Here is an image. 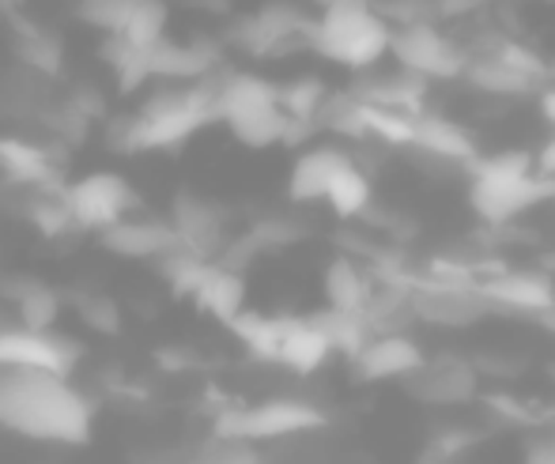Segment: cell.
<instances>
[{"instance_id":"obj_1","label":"cell","mask_w":555,"mask_h":464,"mask_svg":"<svg viewBox=\"0 0 555 464\" xmlns=\"http://www.w3.org/2000/svg\"><path fill=\"white\" fill-rule=\"evenodd\" d=\"M99 404L73 377L42 366H0V430L53 446H83Z\"/></svg>"},{"instance_id":"obj_2","label":"cell","mask_w":555,"mask_h":464,"mask_svg":"<svg viewBox=\"0 0 555 464\" xmlns=\"http://www.w3.org/2000/svg\"><path fill=\"white\" fill-rule=\"evenodd\" d=\"M220 121V99L216 80L178 83V88L155 91L140 106V114L111 121V147L117 152H170L182 147L193 132Z\"/></svg>"},{"instance_id":"obj_3","label":"cell","mask_w":555,"mask_h":464,"mask_svg":"<svg viewBox=\"0 0 555 464\" xmlns=\"http://www.w3.org/2000/svg\"><path fill=\"white\" fill-rule=\"evenodd\" d=\"M310 50L348 73H371L393 50V23L374 0H330L310 27Z\"/></svg>"},{"instance_id":"obj_4","label":"cell","mask_w":555,"mask_h":464,"mask_svg":"<svg viewBox=\"0 0 555 464\" xmlns=\"http://www.w3.org/2000/svg\"><path fill=\"white\" fill-rule=\"evenodd\" d=\"M544 201H555V175L533 167V155L503 152L473 163L468 204L483 223L506 227Z\"/></svg>"},{"instance_id":"obj_5","label":"cell","mask_w":555,"mask_h":464,"mask_svg":"<svg viewBox=\"0 0 555 464\" xmlns=\"http://www.w3.org/2000/svg\"><path fill=\"white\" fill-rule=\"evenodd\" d=\"M216 99H220V121L246 147L295 144L310 129V125L287 117V109L280 106V83L264 80V76L227 73L216 80Z\"/></svg>"},{"instance_id":"obj_6","label":"cell","mask_w":555,"mask_h":464,"mask_svg":"<svg viewBox=\"0 0 555 464\" xmlns=\"http://www.w3.org/2000/svg\"><path fill=\"white\" fill-rule=\"evenodd\" d=\"M325 427V412L310 400L295 397H272L257 400V404H238L223 408L216 415L212 430L227 438H242V442H272V438H292V435H310V430Z\"/></svg>"},{"instance_id":"obj_7","label":"cell","mask_w":555,"mask_h":464,"mask_svg":"<svg viewBox=\"0 0 555 464\" xmlns=\"http://www.w3.org/2000/svg\"><path fill=\"white\" fill-rule=\"evenodd\" d=\"M465 80L483 94L521 99V94H541L548 88V65L526 42L495 38V46H483L476 57H468Z\"/></svg>"},{"instance_id":"obj_8","label":"cell","mask_w":555,"mask_h":464,"mask_svg":"<svg viewBox=\"0 0 555 464\" xmlns=\"http://www.w3.org/2000/svg\"><path fill=\"white\" fill-rule=\"evenodd\" d=\"M412 318L427 321L435 328H468L476 321L499 313V306L491 302V295L483 291V283L476 276H439L412 283Z\"/></svg>"},{"instance_id":"obj_9","label":"cell","mask_w":555,"mask_h":464,"mask_svg":"<svg viewBox=\"0 0 555 464\" xmlns=\"http://www.w3.org/2000/svg\"><path fill=\"white\" fill-rule=\"evenodd\" d=\"M389 57L397 61V68L420 76V80H457L468 68V50L450 38L435 20L409 23V27H393V50Z\"/></svg>"},{"instance_id":"obj_10","label":"cell","mask_w":555,"mask_h":464,"mask_svg":"<svg viewBox=\"0 0 555 464\" xmlns=\"http://www.w3.org/2000/svg\"><path fill=\"white\" fill-rule=\"evenodd\" d=\"M65 196L76 216V227H80V231H95V234L111 231V227L121 223L132 208H140L137 189L125 182L121 175H114V170H99V175H88V178H80V182H68Z\"/></svg>"},{"instance_id":"obj_11","label":"cell","mask_w":555,"mask_h":464,"mask_svg":"<svg viewBox=\"0 0 555 464\" xmlns=\"http://www.w3.org/2000/svg\"><path fill=\"white\" fill-rule=\"evenodd\" d=\"M83 359V344L53 328L4 325L0 328V366H42V371L73 374Z\"/></svg>"},{"instance_id":"obj_12","label":"cell","mask_w":555,"mask_h":464,"mask_svg":"<svg viewBox=\"0 0 555 464\" xmlns=\"http://www.w3.org/2000/svg\"><path fill=\"white\" fill-rule=\"evenodd\" d=\"M404 389H409L420 404H439V408L468 404V400L480 392V371H476L468 359L439 356V359H427V363L404 382Z\"/></svg>"},{"instance_id":"obj_13","label":"cell","mask_w":555,"mask_h":464,"mask_svg":"<svg viewBox=\"0 0 555 464\" xmlns=\"http://www.w3.org/2000/svg\"><path fill=\"white\" fill-rule=\"evenodd\" d=\"M424 363H427L424 348L412 336H404L401 328L397 333H374L363 344V351L351 359V366H356V374L363 382H393V377L409 382Z\"/></svg>"},{"instance_id":"obj_14","label":"cell","mask_w":555,"mask_h":464,"mask_svg":"<svg viewBox=\"0 0 555 464\" xmlns=\"http://www.w3.org/2000/svg\"><path fill=\"white\" fill-rule=\"evenodd\" d=\"M170 223H175L182 246L197 249L201 257L216 261L227 246V211L220 204L205 201L197 193H178L175 211H170Z\"/></svg>"},{"instance_id":"obj_15","label":"cell","mask_w":555,"mask_h":464,"mask_svg":"<svg viewBox=\"0 0 555 464\" xmlns=\"http://www.w3.org/2000/svg\"><path fill=\"white\" fill-rule=\"evenodd\" d=\"M99 242L111 254L129 257V261H159L170 249L182 246L175 223H163V219H129V216L121 223H114L111 231L99 234Z\"/></svg>"},{"instance_id":"obj_16","label":"cell","mask_w":555,"mask_h":464,"mask_svg":"<svg viewBox=\"0 0 555 464\" xmlns=\"http://www.w3.org/2000/svg\"><path fill=\"white\" fill-rule=\"evenodd\" d=\"M356 163V155L344 152V147L322 144V147H310L295 159L292 178H287V193H292L295 204H318L330 196V189L344 170Z\"/></svg>"},{"instance_id":"obj_17","label":"cell","mask_w":555,"mask_h":464,"mask_svg":"<svg viewBox=\"0 0 555 464\" xmlns=\"http://www.w3.org/2000/svg\"><path fill=\"white\" fill-rule=\"evenodd\" d=\"M132 464H269L254 442L227 435H208L205 442L175 446V450H144L132 457Z\"/></svg>"},{"instance_id":"obj_18","label":"cell","mask_w":555,"mask_h":464,"mask_svg":"<svg viewBox=\"0 0 555 464\" xmlns=\"http://www.w3.org/2000/svg\"><path fill=\"white\" fill-rule=\"evenodd\" d=\"M409 152L424 155L431 163H453V167H473L480 155H476V140L465 125L450 121L442 114H420L416 121V144Z\"/></svg>"},{"instance_id":"obj_19","label":"cell","mask_w":555,"mask_h":464,"mask_svg":"<svg viewBox=\"0 0 555 464\" xmlns=\"http://www.w3.org/2000/svg\"><path fill=\"white\" fill-rule=\"evenodd\" d=\"M147 65H152V76H159V80L201 83L212 80V68L220 65V50L205 42H170V38H163L159 46L147 50Z\"/></svg>"},{"instance_id":"obj_20","label":"cell","mask_w":555,"mask_h":464,"mask_svg":"<svg viewBox=\"0 0 555 464\" xmlns=\"http://www.w3.org/2000/svg\"><path fill=\"white\" fill-rule=\"evenodd\" d=\"M480 283L499 310L544 313L555 306V283L552 276H544V272H495V276H488Z\"/></svg>"},{"instance_id":"obj_21","label":"cell","mask_w":555,"mask_h":464,"mask_svg":"<svg viewBox=\"0 0 555 464\" xmlns=\"http://www.w3.org/2000/svg\"><path fill=\"white\" fill-rule=\"evenodd\" d=\"M0 175L15 189H53L61 185L57 163L46 147L23 137H0Z\"/></svg>"},{"instance_id":"obj_22","label":"cell","mask_w":555,"mask_h":464,"mask_svg":"<svg viewBox=\"0 0 555 464\" xmlns=\"http://www.w3.org/2000/svg\"><path fill=\"white\" fill-rule=\"evenodd\" d=\"M333 340L322 328L318 318H287L284 321V340H280L276 363L295 374H314L325 359L333 356Z\"/></svg>"},{"instance_id":"obj_23","label":"cell","mask_w":555,"mask_h":464,"mask_svg":"<svg viewBox=\"0 0 555 464\" xmlns=\"http://www.w3.org/2000/svg\"><path fill=\"white\" fill-rule=\"evenodd\" d=\"M0 295L15 306V313H20V325L53 328V321H57L61 295L50 287V283H42L35 276H8V280H0Z\"/></svg>"},{"instance_id":"obj_24","label":"cell","mask_w":555,"mask_h":464,"mask_svg":"<svg viewBox=\"0 0 555 464\" xmlns=\"http://www.w3.org/2000/svg\"><path fill=\"white\" fill-rule=\"evenodd\" d=\"M23 216H27V223H35V231L42 234V239H53V242L80 231L73 208H68L65 185L27 189V196H23Z\"/></svg>"},{"instance_id":"obj_25","label":"cell","mask_w":555,"mask_h":464,"mask_svg":"<svg viewBox=\"0 0 555 464\" xmlns=\"http://www.w3.org/2000/svg\"><path fill=\"white\" fill-rule=\"evenodd\" d=\"M374 287H378V283L366 276L351 257H333L330 269H325V298H330L333 310L366 313Z\"/></svg>"},{"instance_id":"obj_26","label":"cell","mask_w":555,"mask_h":464,"mask_svg":"<svg viewBox=\"0 0 555 464\" xmlns=\"http://www.w3.org/2000/svg\"><path fill=\"white\" fill-rule=\"evenodd\" d=\"M12 27H15L12 50H15V57L23 61V68H30V73H38V76H57L61 61H65L61 38L50 35L46 27H38V23L20 20V15L12 20Z\"/></svg>"},{"instance_id":"obj_27","label":"cell","mask_w":555,"mask_h":464,"mask_svg":"<svg viewBox=\"0 0 555 464\" xmlns=\"http://www.w3.org/2000/svg\"><path fill=\"white\" fill-rule=\"evenodd\" d=\"M284 321L287 318H269V313L242 310L227 328H231V333L246 344V351L254 359H261V363H276L280 340H284Z\"/></svg>"},{"instance_id":"obj_28","label":"cell","mask_w":555,"mask_h":464,"mask_svg":"<svg viewBox=\"0 0 555 464\" xmlns=\"http://www.w3.org/2000/svg\"><path fill=\"white\" fill-rule=\"evenodd\" d=\"M325 204H330V208L340 219H363V216H371L374 185H371V178H366V170L359 167V163H351V167L344 170V175L333 182L330 196H325Z\"/></svg>"},{"instance_id":"obj_29","label":"cell","mask_w":555,"mask_h":464,"mask_svg":"<svg viewBox=\"0 0 555 464\" xmlns=\"http://www.w3.org/2000/svg\"><path fill=\"white\" fill-rule=\"evenodd\" d=\"M325 102H330V91H325V83L318 76H302V80H292L280 88V106L287 109V117L299 125H310V129L322 117Z\"/></svg>"},{"instance_id":"obj_30","label":"cell","mask_w":555,"mask_h":464,"mask_svg":"<svg viewBox=\"0 0 555 464\" xmlns=\"http://www.w3.org/2000/svg\"><path fill=\"white\" fill-rule=\"evenodd\" d=\"M144 4V0H76V15H80L88 27L103 30V35H121L125 23L132 20V12Z\"/></svg>"},{"instance_id":"obj_31","label":"cell","mask_w":555,"mask_h":464,"mask_svg":"<svg viewBox=\"0 0 555 464\" xmlns=\"http://www.w3.org/2000/svg\"><path fill=\"white\" fill-rule=\"evenodd\" d=\"M121 35L129 38L132 46H140V50L159 46L163 38H167V4H163V0H144V4L132 12V20L125 23Z\"/></svg>"},{"instance_id":"obj_32","label":"cell","mask_w":555,"mask_h":464,"mask_svg":"<svg viewBox=\"0 0 555 464\" xmlns=\"http://www.w3.org/2000/svg\"><path fill=\"white\" fill-rule=\"evenodd\" d=\"M246 234L254 239V246L264 254V249H284V246H295L299 239H307V227H302L299 219L269 216V219H257Z\"/></svg>"},{"instance_id":"obj_33","label":"cell","mask_w":555,"mask_h":464,"mask_svg":"<svg viewBox=\"0 0 555 464\" xmlns=\"http://www.w3.org/2000/svg\"><path fill=\"white\" fill-rule=\"evenodd\" d=\"M76 310H80L83 325L95 328L103 336H114L121 328V310H117L114 298H103V295H76Z\"/></svg>"},{"instance_id":"obj_34","label":"cell","mask_w":555,"mask_h":464,"mask_svg":"<svg viewBox=\"0 0 555 464\" xmlns=\"http://www.w3.org/2000/svg\"><path fill=\"white\" fill-rule=\"evenodd\" d=\"M468 446H473L468 430H446L442 438H435L420 464H473L468 461Z\"/></svg>"},{"instance_id":"obj_35","label":"cell","mask_w":555,"mask_h":464,"mask_svg":"<svg viewBox=\"0 0 555 464\" xmlns=\"http://www.w3.org/2000/svg\"><path fill=\"white\" fill-rule=\"evenodd\" d=\"M526 464H555V420L541 423L526 438Z\"/></svg>"},{"instance_id":"obj_36","label":"cell","mask_w":555,"mask_h":464,"mask_svg":"<svg viewBox=\"0 0 555 464\" xmlns=\"http://www.w3.org/2000/svg\"><path fill=\"white\" fill-rule=\"evenodd\" d=\"M541 114H544V121H548L552 129H555V83L541 91Z\"/></svg>"},{"instance_id":"obj_37","label":"cell","mask_w":555,"mask_h":464,"mask_svg":"<svg viewBox=\"0 0 555 464\" xmlns=\"http://www.w3.org/2000/svg\"><path fill=\"white\" fill-rule=\"evenodd\" d=\"M537 167H541L544 175H555V140H552V144L541 152V159H537Z\"/></svg>"},{"instance_id":"obj_38","label":"cell","mask_w":555,"mask_h":464,"mask_svg":"<svg viewBox=\"0 0 555 464\" xmlns=\"http://www.w3.org/2000/svg\"><path fill=\"white\" fill-rule=\"evenodd\" d=\"M193 4H197V8H205V12L223 15V12H227V4H231V0H193Z\"/></svg>"}]
</instances>
